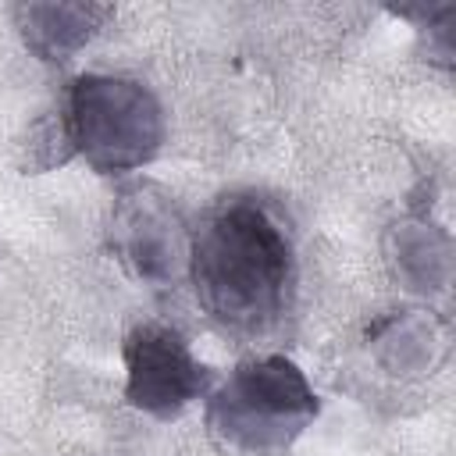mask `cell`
I'll list each match as a JSON object with an SVG mask.
<instances>
[{
	"label": "cell",
	"mask_w": 456,
	"mask_h": 456,
	"mask_svg": "<svg viewBox=\"0 0 456 456\" xmlns=\"http://www.w3.org/2000/svg\"><path fill=\"white\" fill-rule=\"evenodd\" d=\"M442 349L445 335L424 310H395L370 328V353L392 374H431Z\"/></svg>",
	"instance_id": "cell-7"
},
{
	"label": "cell",
	"mask_w": 456,
	"mask_h": 456,
	"mask_svg": "<svg viewBox=\"0 0 456 456\" xmlns=\"http://www.w3.org/2000/svg\"><path fill=\"white\" fill-rule=\"evenodd\" d=\"M75 157L100 175H128L164 146V107L153 89L128 75H78L64 100Z\"/></svg>",
	"instance_id": "cell-3"
},
{
	"label": "cell",
	"mask_w": 456,
	"mask_h": 456,
	"mask_svg": "<svg viewBox=\"0 0 456 456\" xmlns=\"http://www.w3.org/2000/svg\"><path fill=\"white\" fill-rule=\"evenodd\" d=\"M75 157V146H71V132H68V118H64V107L57 103L53 110H43L25 139H21V171L25 175H43V171H53L61 164H68Z\"/></svg>",
	"instance_id": "cell-9"
},
{
	"label": "cell",
	"mask_w": 456,
	"mask_h": 456,
	"mask_svg": "<svg viewBox=\"0 0 456 456\" xmlns=\"http://www.w3.org/2000/svg\"><path fill=\"white\" fill-rule=\"evenodd\" d=\"M11 14L21 43L43 64H64L114 18V7L93 0H28Z\"/></svg>",
	"instance_id": "cell-6"
},
{
	"label": "cell",
	"mask_w": 456,
	"mask_h": 456,
	"mask_svg": "<svg viewBox=\"0 0 456 456\" xmlns=\"http://www.w3.org/2000/svg\"><path fill=\"white\" fill-rule=\"evenodd\" d=\"M125 399L157 420L182 417L214 388V370L192 353L189 338L164 321H139L125 342Z\"/></svg>",
	"instance_id": "cell-5"
},
{
	"label": "cell",
	"mask_w": 456,
	"mask_h": 456,
	"mask_svg": "<svg viewBox=\"0 0 456 456\" xmlns=\"http://www.w3.org/2000/svg\"><path fill=\"white\" fill-rule=\"evenodd\" d=\"M203 314L228 335L264 338L296 306V239L278 203L256 192L217 200L192 228L185 271Z\"/></svg>",
	"instance_id": "cell-1"
},
{
	"label": "cell",
	"mask_w": 456,
	"mask_h": 456,
	"mask_svg": "<svg viewBox=\"0 0 456 456\" xmlns=\"http://www.w3.org/2000/svg\"><path fill=\"white\" fill-rule=\"evenodd\" d=\"M192 228L175 196L157 182H125L107 217L114 260L150 289H171L189 271Z\"/></svg>",
	"instance_id": "cell-4"
},
{
	"label": "cell",
	"mask_w": 456,
	"mask_h": 456,
	"mask_svg": "<svg viewBox=\"0 0 456 456\" xmlns=\"http://www.w3.org/2000/svg\"><path fill=\"white\" fill-rule=\"evenodd\" d=\"M203 403L207 435L228 456H285L321 413L314 385L281 353L235 363Z\"/></svg>",
	"instance_id": "cell-2"
},
{
	"label": "cell",
	"mask_w": 456,
	"mask_h": 456,
	"mask_svg": "<svg viewBox=\"0 0 456 456\" xmlns=\"http://www.w3.org/2000/svg\"><path fill=\"white\" fill-rule=\"evenodd\" d=\"M388 264L406 289L435 292L449 281V239L428 221H399L388 232Z\"/></svg>",
	"instance_id": "cell-8"
}]
</instances>
